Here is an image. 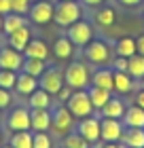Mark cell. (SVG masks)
<instances>
[{
	"label": "cell",
	"instance_id": "cell-1",
	"mask_svg": "<svg viewBox=\"0 0 144 148\" xmlns=\"http://www.w3.org/2000/svg\"><path fill=\"white\" fill-rule=\"evenodd\" d=\"M64 83L70 87L72 91H83L89 89L91 85V70L85 62H72L66 66L64 70Z\"/></svg>",
	"mask_w": 144,
	"mask_h": 148
},
{
	"label": "cell",
	"instance_id": "cell-2",
	"mask_svg": "<svg viewBox=\"0 0 144 148\" xmlns=\"http://www.w3.org/2000/svg\"><path fill=\"white\" fill-rule=\"evenodd\" d=\"M81 15H83V9L76 0H57L53 4V19L55 23L61 25V28H68V25L76 23Z\"/></svg>",
	"mask_w": 144,
	"mask_h": 148
},
{
	"label": "cell",
	"instance_id": "cell-3",
	"mask_svg": "<svg viewBox=\"0 0 144 148\" xmlns=\"http://www.w3.org/2000/svg\"><path fill=\"white\" fill-rule=\"evenodd\" d=\"M74 121L76 119L66 108V104H55V108H51V131L57 138H66L70 131H74Z\"/></svg>",
	"mask_w": 144,
	"mask_h": 148
},
{
	"label": "cell",
	"instance_id": "cell-4",
	"mask_svg": "<svg viewBox=\"0 0 144 148\" xmlns=\"http://www.w3.org/2000/svg\"><path fill=\"white\" fill-rule=\"evenodd\" d=\"M66 108L72 112L74 119H79V121L91 116V114L95 112L91 99H89L87 89H83V91H72V95L68 97V102H66Z\"/></svg>",
	"mask_w": 144,
	"mask_h": 148
},
{
	"label": "cell",
	"instance_id": "cell-5",
	"mask_svg": "<svg viewBox=\"0 0 144 148\" xmlns=\"http://www.w3.org/2000/svg\"><path fill=\"white\" fill-rule=\"evenodd\" d=\"M83 57L93 66H110V45L104 40H91L87 47H83Z\"/></svg>",
	"mask_w": 144,
	"mask_h": 148
},
{
	"label": "cell",
	"instance_id": "cell-6",
	"mask_svg": "<svg viewBox=\"0 0 144 148\" xmlns=\"http://www.w3.org/2000/svg\"><path fill=\"white\" fill-rule=\"evenodd\" d=\"M66 36L72 40L74 47H81V49H83V47H87L93 40V25L87 23V21H83V19H79L76 23L68 25Z\"/></svg>",
	"mask_w": 144,
	"mask_h": 148
},
{
	"label": "cell",
	"instance_id": "cell-7",
	"mask_svg": "<svg viewBox=\"0 0 144 148\" xmlns=\"http://www.w3.org/2000/svg\"><path fill=\"white\" fill-rule=\"evenodd\" d=\"M64 70L55 68V66H51V68H47L43 74H40L38 78V87L40 89H45L47 93H51V95H57V91L64 87Z\"/></svg>",
	"mask_w": 144,
	"mask_h": 148
},
{
	"label": "cell",
	"instance_id": "cell-8",
	"mask_svg": "<svg viewBox=\"0 0 144 148\" xmlns=\"http://www.w3.org/2000/svg\"><path fill=\"white\" fill-rule=\"evenodd\" d=\"M125 125L121 123V119H100V138L102 142H121Z\"/></svg>",
	"mask_w": 144,
	"mask_h": 148
},
{
	"label": "cell",
	"instance_id": "cell-9",
	"mask_svg": "<svg viewBox=\"0 0 144 148\" xmlns=\"http://www.w3.org/2000/svg\"><path fill=\"white\" fill-rule=\"evenodd\" d=\"M28 15L36 25H45V23L53 21V2H49V0H36V2H32Z\"/></svg>",
	"mask_w": 144,
	"mask_h": 148
},
{
	"label": "cell",
	"instance_id": "cell-10",
	"mask_svg": "<svg viewBox=\"0 0 144 148\" xmlns=\"http://www.w3.org/2000/svg\"><path fill=\"white\" fill-rule=\"evenodd\" d=\"M23 53L13 49V47H2L0 49V68L2 70H13V72H21L23 66Z\"/></svg>",
	"mask_w": 144,
	"mask_h": 148
},
{
	"label": "cell",
	"instance_id": "cell-11",
	"mask_svg": "<svg viewBox=\"0 0 144 148\" xmlns=\"http://www.w3.org/2000/svg\"><path fill=\"white\" fill-rule=\"evenodd\" d=\"M76 131L83 136L89 144H95V142H100V119L98 116H87V119H81V123H79V127H76Z\"/></svg>",
	"mask_w": 144,
	"mask_h": 148
},
{
	"label": "cell",
	"instance_id": "cell-12",
	"mask_svg": "<svg viewBox=\"0 0 144 148\" xmlns=\"http://www.w3.org/2000/svg\"><path fill=\"white\" fill-rule=\"evenodd\" d=\"M30 129L36 131H49L51 129V110L47 108H30Z\"/></svg>",
	"mask_w": 144,
	"mask_h": 148
},
{
	"label": "cell",
	"instance_id": "cell-13",
	"mask_svg": "<svg viewBox=\"0 0 144 148\" xmlns=\"http://www.w3.org/2000/svg\"><path fill=\"white\" fill-rule=\"evenodd\" d=\"M11 131H28L30 129V110L28 108H15L9 114V121H6Z\"/></svg>",
	"mask_w": 144,
	"mask_h": 148
},
{
	"label": "cell",
	"instance_id": "cell-14",
	"mask_svg": "<svg viewBox=\"0 0 144 148\" xmlns=\"http://www.w3.org/2000/svg\"><path fill=\"white\" fill-rule=\"evenodd\" d=\"M91 85L93 87H102V89L114 91V72L110 66H102L91 74Z\"/></svg>",
	"mask_w": 144,
	"mask_h": 148
},
{
	"label": "cell",
	"instance_id": "cell-15",
	"mask_svg": "<svg viewBox=\"0 0 144 148\" xmlns=\"http://www.w3.org/2000/svg\"><path fill=\"white\" fill-rule=\"evenodd\" d=\"M49 55H51V49L47 47L45 40H40V38H32L28 42V47L23 49V57H36V59H45L47 62Z\"/></svg>",
	"mask_w": 144,
	"mask_h": 148
},
{
	"label": "cell",
	"instance_id": "cell-16",
	"mask_svg": "<svg viewBox=\"0 0 144 148\" xmlns=\"http://www.w3.org/2000/svg\"><path fill=\"white\" fill-rule=\"evenodd\" d=\"M74 55V45L72 40L68 36H59L55 38V42H53V57L55 59H61V62H68V59H72Z\"/></svg>",
	"mask_w": 144,
	"mask_h": 148
},
{
	"label": "cell",
	"instance_id": "cell-17",
	"mask_svg": "<svg viewBox=\"0 0 144 148\" xmlns=\"http://www.w3.org/2000/svg\"><path fill=\"white\" fill-rule=\"evenodd\" d=\"M36 89H38V78H36V76L25 74V72H19V74H17L15 91L19 93V95H32Z\"/></svg>",
	"mask_w": 144,
	"mask_h": 148
},
{
	"label": "cell",
	"instance_id": "cell-18",
	"mask_svg": "<svg viewBox=\"0 0 144 148\" xmlns=\"http://www.w3.org/2000/svg\"><path fill=\"white\" fill-rule=\"evenodd\" d=\"M121 142L127 148H144V129L142 127H125Z\"/></svg>",
	"mask_w": 144,
	"mask_h": 148
},
{
	"label": "cell",
	"instance_id": "cell-19",
	"mask_svg": "<svg viewBox=\"0 0 144 148\" xmlns=\"http://www.w3.org/2000/svg\"><path fill=\"white\" fill-rule=\"evenodd\" d=\"M6 38H9V47H13V49H17V51L23 53V49L28 47V42L32 40V30L25 25V28H19L17 32L9 34Z\"/></svg>",
	"mask_w": 144,
	"mask_h": 148
},
{
	"label": "cell",
	"instance_id": "cell-20",
	"mask_svg": "<svg viewBox=\"0 0 144 148\" xmlns=\"http://www.w3.org/2000/svg\"><path fill=\"white\" fill-rule=\"evenodd\" d=\"M123 125L125 127H142L144 129V108H140V106H129V108H125V114H123Z\"/></svg>",
	"mask_w": 144,
	"mask_h": 148
},
{
	"label": "cell",
	"instance_id": "cell-21",
	"mask_svg": "<svg viewBox=\"0 0 144 148\" xmlns=\"http://www.w3.org/2000/svg\"><path fill=\"white\" fill-rule=\"evenodd\" d=\"M25 25H28V19H25V15H19V13H9V15L2 17V30L6 36L17 32L19 28H25Z\"/></svg>",
	"mask_w": 144,
	"mask_h": 148
},
{
	"label": "cell",
	"instance_id": "cell-22",
	"mask_svg": "<svg viewBox=\"0 0 144 148\" xmlns=\"http://www.w3.org/2000/svg\"><path fill=\"white\" fill-rule=\"evenodd\" d=\"M100 112H102V116H106V119H123V114H125V104H123V99L112 95L104 104V108Z\"/></svg>",
	"mask_w": 144,
	"mask_h": 148
},
{
	"label": "cell",
	"instance_id": "cell-23",
	"mask_svg": "<svg viewBox=\"0 0 144 148\" xmlns=\"http://www.w3.org/2000/svg\"><path fill=\"white\" fill-rule=\"evenodd\" d=\"M87 93H89V99H91V104H93L95 110H102V108H104V104L112 97V91L102 89V87H93V85H89Z\"/></svg>",
	"mask_w": 144,
	"mask_h": 148
},
{
	"label": "cell",
	"instance_id": "cell-24",
	"mask_svg": "<svg viewBox=\"0 0 144 148\" xmlns=\"http://www.w3.org/2000/svg\"><path fill=\"white\" fill-rule=\"evenodd\" d=\"M30 99H28V104H30V108H47V110H51V106H53V95L51 93H47L45 89H38L32 93V95H28Z\"/></svg>",
	"mask_w": 144,
	"mask_h": 148
},
{
	"label": "cell",
	"instance_id": "cell-25",
	"mask_svg": "<svg viewBox=\"0 0 144 148\" xmlns=\"http://www.w3.org/2000/svg\"><path fill=\"white\" fill-rule=\"evenodd\" d=\"M114 51H116V57H132L138 53V49H136V38L132 36H125V38H121V40H116V45H114Z\"/></svg>",
	"mask_w": 144,
	"mask_h": 148
},
{
	"label": "cell",
	"instance_id": "cell-26",
	"mask_svg": "<svg viewBox=\"0 0 144 148\" xmlns=\"http://www.w3.org/2000/svg\"><path fill=\"white\" fill-rule=\"evenodd\" d=\"M127 74L134 80H142L144 78V57L140 53H136L127 59Z\"/></svg>",
	"mask_w": 144,
	"mask_h": 148
},
{
	"label": "cell",
	"instance_id": "cell-27",
	"mask_svg": "<svg viewBox=\"0 0 144 148\" xmlns=\"http://www.w3.org/2000/svg\"><path fill=\"white\" fill-rule=\"evenodd\" d=\"M45 70H47V62H45V59H36V57H25V59H23L21 72L32 74V76L40 78V74H43Z\"/></svg>",
	"mask_w": 144,
	"mask_h": 148
},
{
	"label": "cell",
	"instance_id": "cell-28",
	"mask_svg": "<svg viewBox=\"0 0 144 148\" xmlns=\"http://www.w3.org/2000/svg\"><path fill=\"white\" fill-rule=\"evenodd\" d=\"M112 72H114V91L116 93H129L134 89V78L127 72H119V70H112Z\"/></svg>",
	"mask_w": 144,
	"mask_h": 148
},
{
	"label": "cell",
	"instance_id": "cell-29",
	"mask_svg": "<svg viewBox=\"0 0 144 148\" xmlns=\"http://www.w3.org/2000/svg\"><path fill=\"white\" fill-rule=\"evenodd\" d=\"M32 142H34V133L30 129L28 131H15L11 136V146L13 148H34Z\"/></svg>",
	"mask_w": 144,
	"mask_h": 148
},
{
	"label": "cell",
	"instance_id": "cell-30",
	"mask_svg": "<svg viewBox=\"0 0 144 148\" xmlns=\"http://www.w3.org/2000/svg\"><path fill=\"white\" fill-rule=\"evenodd\" d=\"M61 140H64V148H91V144H89L79 131H70Z\"/></svg>",
	"mask_w": 144,
	"mask_h": 148
},
{
	"label": "cell",
	"instance_id": "cell-31",
	"mask_svg": "<svg viewBox=\"0 0 144 148\" xmlns=\"http://www.w3.org/2000/svg\"><path fill=\"white\" fill-rule=\"evenodd\" d=\"M93 19H95V23H98L100 28H108V25L114 23V11L110 9V6H104V9L95 11Z\"/></svg>",
	"mask_w": 144,
	"mask_h": 148
},
{
	"label": "cell",
	"instance_id": "cell-32",
	"mask_svg": "<svg viewBox=\"0 0 144 148\" xmlns=\"http://www.w3.org/2000/svg\"><path fill=\"white\" fill-rule=\"evenodd\" d=\"M17 74L19 72H13V70H2L0 68V87L2 89H15V83H17Z\"/></svg>",
	"mask_w": 144,
	"mask_h": 148
},
{
	"label": "cell",
	"instance_id": "cell-33",
	"mask_svg": "<svg viewBox=\"0 0 144 148\" xmlns=\"http://www.w3.org/2000/svg\"><path fill=\"white\" fill-rule=\"evenodd\" d=\"M34 133V131H32ZM34 148H51L53 146V140L47 131H36L34 133V142H32Z\"/></svg>",
	"mask_w": 144,
	"mask_h": 148
},
{
	"label": "cell",
	"instance_id": "cell-34",
	"mask_svg": "<svg viewBox=\"0 0 144 148\" xmlns=\"http://www.w3.org/2000/svg\"><path fill=\"white\" fill-rule=\"evenodd\" d=\"M32 6V0H13V13H19V15H28Z\"/></svg>",
	"mask_w": 144,
	"mask_h": 148
},
{
	"label": "cell",
	"instance_id": "cell-35",
	"mask_svg": "<svg viewBox=\"0 0 144 148\" xmlns=\"http://www.w3.org/2000/svg\"><path fill=\"white\" fill-rule=\"evenodd\" d=\"M13 102V97H11V91L9 89H2L0 87V110H4V108H9Z\"/></svg>",
	"mask_w": 144,
	"mask_h": 148
},
{
	"label": "cell",
	"instance_id": "cell-36",
	"mask_svg": "<svg viewBox=\"0 0 144 148\" xmlns=\"http://www.w3.org/2000/svg\"><path fill=\"white\" fill-rule=\"evenodd\" d=\"M70 95H72V89H70L68 85H64V87H61V89L57 91L55 99H57V104H66V102H68V97H70Z\"/></svg>",
	"mask_w": 144,
	"mask_h": 148
},
{
	"label": "cell",
	"instance_id": "cell-37",
	"mask_svg": "<svg viewBox=\"0 0 144 148\" xmlns=\"http://www.w3.org/2000/svg\"><path fill=\"white\" fill-rule=\"evenodd\" d=\"M110 68L112 70H119V72H127V57H116V59H112Z\"/></svg>",
	"mask_w": 144,
	"mask_h": 148
},
{
	"label": "cell",
	"instance_id": "cell-38",
	"mask_svg": "<svg viewBox=\"0 0 144 148\" xmlns=\"http://www.w3.org/2000/svg\"><path fill=\"white\" fill-rule=\"evenodd\" d=\"M93 148H127V146L123 142H102V140H100V142L93 144Z\"/></svg>",
	"mask_w": 144,
	"mask_h": 148
},
{
	"label": "cell",
	"instance_id": "cell-39",
	"mask_svg": "<svg viewBox=\"0 0 144 148\" xmlns=\"http://www.w3.org/2000/svg\"><path fill=\"white\" fill-rule=\"evenodd\" d=\"M13 13V0H0V15Z\"/></svg>",
	"mask_w": 144,
	"mask_h": 148
},
{
	"label": "cell",
	"instance_id": "cell-40",
	"mask_svg": "<svg viewBox=\"0 0 144 148\" xmlns=\"http://www.w3.org/2000/svg\"><path fill=\"white\" fill-rule=\"evenodd\" d=\"M144 0H119L121 6H127V9H134V6H140Z\"/></svg>",
	"mask_w": 144,
	"mask_h": 148
},
{
	"label": "cell",
	"instance_id": "cell-41",
	"mask_svg": "<svg viewBox=\"0 0 144 148\" xmlns=\"http://www.w3.org/2000/svg\"><path fill=\"white\" fill-rule=\"evenodd\" d=\"M136 49H138V53H140V55L144 57V34L136 38Z\"/></svg>",
	"mask_w": 144,
	"mask_h": 148
},
{
	"label": "cell",
	"instance_id": "cell-42",
	"mask_svg": "<svg viewBox=\"0 0 144 148\" xmlns=\"http://www.w3.org/2000/svg\"><path fill=\"white\" fill-rule=\"evenodd\" d=\"M136 106L144 108V89H142V91H138V95H136Z\"/></svg>",
	"mask_w": 144,
	"mask_h": 148
},
{
	"label": "cell",
	"instance_id": "cell-43",
	"mask_svg": "<svg viewBox=\"0 0 144 148\" xmlns=\"http://www.w3.org/2000/svg\"><path fill=\"white\" fill-rule=\"evenodd\" d=\"M81 2H83L85 6H100L104 0H81Z\"/></svg>",
	"mask_w": 144,
	"mask_h": 148
},
{
	"label": "cell",
	"instance_id": "cell-44",
	"mask_svg": "<svg viewBox=\"0 0 144 148\" xmlns=\"http://www.w3.org/2000/svg\"><path fill=\"white\" fill-rule=\"evenodd\" d=\"M0 32H2V15H0Z\"/></svg>",
	"mask_w": 144,
	"mask_h": 148
},
{
	"label": "cell",
	"instance_id": "cell-45",
	"mask_svg": "<svg viewBox=\"0 0 144 148\" xmlns=\"http://www.w3.org/2000/svg\"><path fill=\"white\" fill-rule=\"evenodd\" d=\"M140 87H142V89H144V78H142V80H140Z\"/></svg>",
	"mask_w": 144,
	"mask_h": 148
},
{
	"label": "cell",
	"instance_id": "cell-46",
	"mask_svg": "<svg viewBox=\"0 0 144 148\" xmlns=\"http://www.w3.org/2000/svg\"><path fill=\"white\" fill-rule=\"evenodd\" d=\"M0 148H13V146H11V144H9V146H0Z\"/></svg>",
	"mask_w": 144,
	"mask_h": 148
},
{
	"label": "cell",
	"instance_id": "cell-47",
	"mask_svg": "<svg viewBox=\"0 0 144 148\" xmlns=\"http://www.w3.org/2000/svg\"><path fill=\"white\" fill-rule=\"evenodd\" d=\"M0 121H2V110H0Z\"/></svg>",
	"mask_w": 144,
	"mask_h": 148
},
{
	"label": "cell",
	"instance_id": "cell-48",
	"mask_svg": "<svg viewBox=\"0 0 144 148\" xmlns=\"http://www.w3.org/2000/svg\"><path fill=\"white\" fill-rule=\"evenodd\" d=\"M0 140H2V131H0Z\"/></svg>",
	"mask_w": 144,
	"mask_h": 148
}]
</instances>
